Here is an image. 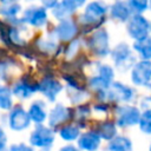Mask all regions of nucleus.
Masks as SVG:
<instances>
[{
  "label": "nucleus",
  "mask_w": 151,
  "mask_h": 151,
  "mask_svg": "<svg viewBox=\"0 0 151 151\" xmlns=\"http://www.w3.org/2000/svg\"><path fill=\"white\" fill-rule=\"evenodd\" d=\"M107 12L106 4L101 1H93L90 2L84 13L80 15L79 21L85 27H98L105 21V14Z\"/></svg>",
  "instance_id": "obj_1"
},
{
  "label": "nucleus",
  "mask_w": 151,
  "mask_h": 151,
  "mask_svg": "<svg viewBox=\"0 0 151 151\" xmlns=\"http://www.w3.org/2000/svg\"><path fill=\"white\" fill-rule=\"evenodd\" d=\"M113 68L106 64H99L97 66V73L88 79V85L98 93L106 92L113 83Z\"/></svg>",
  "instance_id": "obj_2"
},
{
  "label": "nucleus",
  "mask_w": 151,
  "mask_h": 151,
  "mask_svg": "<svg viewBox=\"0 0 151 151\" xmlns=\"http://www.w3.org/2000/svg\"><path fill=\"white\" fill-rule=\"evenodd\" d=\"M86 45L90 48V51L101 58L109 54L110 47H109V35L105 28H98L96 29L86 40Z\"/></svg>",
  "instance_id": "obj_3"
},
{
  "label": "nucleus",
  "mask_w": 151,
  "mask_h": 151,
  "mask_svg": "<svg viewBox=\"0 0 151 151\" xmlns=\"http://www.w3.org/2000/svg\"><path fill=\"white\" fill-rule=\"evenodd\" d=\"M112 60L114 61V65L118 70L120 71H126L134 66L136 64V58L134 54L132 53V50L130 46L125 42L118 44L112 51H111Z\"/></svg>",
  "instance_id": "obj_4"
},
{
  "label": "nucleus",
  "mask_w": 151,
  "mask_h": 151,
  "mask_svg": "<svg viewBox=\"0 0 151 151\" xmlns=\"http://www.w3.org/2000/svg\"><path fill=\"white\" fill-rule=\"evenodd\" d=\"M54 142V132L48 126L37 125L29 136V144L44 151H48Z\"/></svg>",
  "instance_id": "obj_5"
},
{
  "label": "nucleus",
  "mask_w": 151,
  "mask_h": 151,
  "mask_svg": "<svg viewBox=\"0 0 151 151\" xmlns=\"http://www.w3.org/2000/svg\"><path fill=\"white\" fill-rule=\"evenodd\" d=\"M139 109L133 105H119L116 109V125L120 127H127L136 125L140 119Z\"/></svg>",
  "instance_id": "obj_6"
},
{
  "label": "nucleus",
  "mask_w": 151,
  "mask_h": 151,
  "mask_svg": "<svg viewBox=\"0 0 151 151\" xmlns=\"http://www.w3.org/2000/svg\"><path fill=\"white\" fill-rule=\"evenodd\" d=\"M127 32L136 41L144 40L150 33V22L142 14H133L127 21Z\"/></svg>",
  "instance_id": "obj_7"
},
{
  "label": "nucleus",
  "mask_w": 151,
  "mask_h": 151,
  "mask_svg": "<svg viewBox=\"0 0 151 151\" xmlns=\"http://www.w3.org/2000/svg\"><path fill=\"white\" fill-rule=\"evenodd\" d=\"M136 97V92L132 87L122 84L119 81H113L110 88L106 91V99L109 101H131Z\"/></svg>",
  "instance_id": "obj_8"
},
{
  "label": "nucleus",
  "mask_w": 151,
  "mask_h": 151,
  "mask_svg": "<svg viewBox=\"0 0 151 151\" xmlns=\"http://www.w3.org/2000/svg\"><path fill=\"white\" fill-rule=\"evenodd\" d=\"M8 125L13 131H22L31 125L28 112L21 105H14L8 113Z\"/></svg>",
  "instance_id": "obj_9"
},
{
  "label": "nucleus",
  "mask_w": 151,
  "mask_h": 151,
  "mask_svg": "<svg viewBox=\"0 0 151 151\" xmlns=\"http://www.w3.org/2000/svg\"><path fill=\"white\" fill-rule=\"evenodd\" d=\"M24 24H28L33 27L40 28L47 24V11L42 6H31L27 7L21 17Z\"/></svg>",
  "instance_id": "obj_10"
},
{
  "label": "nucleus",
  "mask_w": 151,
  "mask_h": 151,
  "mask_svg": "<svg viewBox=\"0 0 151 151\" xmlns=\"http://www.w3.org/2000/svg\"><path fill=\"white\" fill-rule=\"evenodd\" d=\"M131 80L134 85L146 86L151 81V60H140L131 70Z\"/></svg>",
  "instance_id": "obj_11"
},
{
  "label": "nucleus",
  "mask_w": 151,
  "mask_h": 151,
  "mask_svg": "<svg viewBox=\"0 0 151 151\" xmlns=\"http://www.w3.org/2000/svg\"><path fill=\"white\" fill-rule=\"evenodd\" d=\"M39 90V85L38 83L33 81L29 77L25 76L22 78H20L17 83L13 84L12 86V93L20 98V99H27L29 98L34 92H37Z\"/></svg>",
  "instance_id": "obj_12"
},
{
  "label": "nucleus",
  "mask_w": 151,
  "mask_h": 151,
  "mask_svg": "<svg viewBox=\"0 0 151 151\" xmlns=\"http://www.w3.org/2000/svg\"><path fill=\"white\" fill-rule=\"evenodd\" d=\"M74 116V111L63 104H57L48 114V125L51 129H55L63 123L70 120Z\"/></svg>",
  "instance_id": "obj_13"
},
{
  "label": "nucleus",
  "mask_w": 151,
  "mask_h": 151,
  "mask_svg": "<svg viewBox=\"0 0 151 151\" xmlns=\"http://www.w3.org/2000/svg\"><path fill=\"white\" fill-rule=\"evenodd\" d=\"M38 85H39L38 91H40L50 101H54L58 93L63 90V85L51 76L44 77L38 83Z\"/></svg>",
  "instance_id": "obj_14"
},
{
  "label": "nucleus",
  "mask_w": 151,
  "mask_h": 151,
  "mask_svg": "<svg viewBox=\"0 0 151 151\" xmlns=\"http://www.w3.org/2000/svg\"><path fill=\"white\" fill-rule=\"evenodd\" d=\"M84 5V1H74V0H65L61 2H58L57 6L52 9V13L54 18H57L59 21L70 19L68 17L76 12V9Z\"/></svg>",
  "instance_id": "obj_15"
},
{
  "label": "nucleus",
  "mask_w": 151,
  "mask_h": 151,
  "mask_svg": "<svg viewBox=\"0 0 151 151\" xmlns=\"http://www.w3.org/2000/svg\"><path fill=\"white\" fill-rule=\"evenodd\" d=\"M78 32V26L76 24V21H73L72 19H66L60 21L53 29V35L57 37L60 40H71L76 37Z\"/></svg>",
  "instance_id": "obj_16"
},
{
  "label": "nucleus",
  "mask_w": 151,
  "mask_h": 151,
  "mask_svg": "<svg viewBox=\"0 0 151 151\" xmlns=\"http://www.w3.org/2000/svg\"><path fill=\"white\" fill-rule=\"evenodd\" d=\"M100 145V137L94 131H87L78 138V146L84 151H96Z\"/></svg>",
  "instance_id": "obj_17"
},
{
  "label": "nucleus",
  "mask_w": 151,
  "mask_h": 151,
  "mask_svg": "<svg viewBox=\"0 0 151 151\" xmlns=\"http://www.w3.org/2000/svg\"><path fill=\"white\" fill-rule=\"evenodd\" d=\"M27 112H28V116L31 118V122H34L37 125H41L45 122V119L47 118L46 104L42 100L33 101Z\"/></svg>",
  "instance_id": "obj_18"
},
{
  "label": "nucleus",
  "mask_w": 151,
  "mask_h": 151,
  "mask_svg": "<svg viewBox=\"0 0 151 151\" xmlns=\"http://www.w3.org/2000/svg\"><path fill=\"white\" fill-rule=\"evenodd\" d=\"M111 18L118 20V21H126L132 17V12L127 5V2L117 1L111 6L110 9Z\"/></svg>",
  "instance_id": "obj_19"
},
{
  "label": "nucleus",
  "mask_w": 151,
  "mask_h": 151,
  "mask_svg": "<svg viewBox=\"0 0 151 151\" xmlns=\"http://www.w3.org/2000/svg\"><path fill=\"white\" fill-rule=\"evenodd\" d=\"M94 132H96L100 138L111 140V139H113V138L116 137V134H117V125H116V122H112V120L101 122L100 124H98V125L96 126Z\"/></svg>",
  "instance_id": "obj_20"
},
{
  "label": "nucleus",
  "mask_w": 151,
  "mask_h": 151,
  "mask_svg": "<svg viewBox=\"0 0 151 151\" xmlns=\"http://www.w3.org/2000/svg\"><path fill=\"white\" fill-rule=\"evenodd\" d=\"M107 151H132V143L125 136H116L109 142Z\"/></svg>",
  "instance_id": "obj_21"
},
{
  "label": "nucleus",
  "mask_w": 151,
  "mask_h": 151,
  "mask_svg": "<svg viewBox=\"0 0 151 151\" xmlns=\"http://www.w3.org/2000/svg\"><path fill=\"white\" fill-rule=\"evenodd\" d=\"M21 6L19 2L15 1H2L0 2V14L6 17L7 19L17 18V15L20 13Z\"/></svg>",
  "instance_id": "obj_22"
},
{
  "label": "nucleus",
  "mask_w": 151,
  "mask_h": 151,
  "mask_svg": "<svg viewBox=\"0 0 151 151\" xmlns=\"http://www.w3.org/2000/svg\"><path fill=\"white\" fill-rule=\"evenodd\" d=\"M133 48L139 53L142 60H151V37L140 41H134Z\"/></svg>",
  "instance_id": "obj_23"
},
{
  "label": "nucleus",
  "mask_w": 151,
  "mask_h": 151,
  "mask_svg": "<svg viewBox=\"0 0 151 151\" xmlns=\"http://www.w3.org/2000/svg\"><path fill=\"white\" fill-rule=\"evenodd\" d=\"M12 90L6 85H0V109L11 110L13 107Z\"/></svg>",
  "instance_id": "obj_24"
},
{
  "label": "nucleus",
  "mask_w": 151,
  "mask_h": 151,
  "mask_svg": "<svg viewBox=\"0 0 151 151\" xmlns=\"http://www.w3.org/2000/svg\"><path fill=\"white\" fill-rule=\"evenodd\" d=\"M59 134L64 140L71 142V140H76L77 138L80 137V132H79V127L76 124H68V125H64L60 130H59Z\"/></svg>",
  "instance_id": "obj_25"
},
{
  "label": "nucleus",
  "mask_w": 151,
  "mask_h": 151,
  "mask_svg": "<svg viewBox=\"0 0 151 151\" xmlns=\"http://www.w3.org/2000/svg\"><path fill=\"white\" fill-rule=\"evenodd\" d=\"M138 124H139V129L142 132L146 134H151V110L144 111L140 114V119Z\"/></svg>",
  "instance_id": "obj_26"
},
{
  "label": "nucleus",
  "mask_w": 151,
  "mask_h": 151,
  "mask_svg": "<svg viewBox=\"0 0 151 151\" xmlns=\"http://www.w3.org/2000/svg\"><path fill=\"white\" fill-rule=\"evenodd\" d=\"M37 46H38L41 51H44V52H46V53H52V52L57 51V48H58L57 42H55L54 40H52L51 38H47V39L40 38V39H38V40H37Z\"/></svg>",
  "instance_id": "obj_27"
},
{
  "label": "nucleus",
  "mask_w": 151,
  "mask_h": 151,
  "mask_svg": "<svg viewBox=\"0 0 151 151\" xmlns=\"http://www.w3.org/2000/svg\"><path fill=\"white\" fill-rule=\"evenodd\" d=\"M91 113V109L87 104H83V105H79L76 110H74V117H77V125L79 123H84L86 122L87 117L90 116Z\"/></svg>",
  "instance_id": "obj_28"
},
{
  "label": "nucleus",
  "mask_w": 151,
  "mask_h": 151,
  "mask_svg": "<svg viewBox=\"0 0 151 151\" xmlns=\"http://www.w3.org/2000/svg\"><path fill=\"white\" fill-rule=\"evenodd\" d=\"M130 9L134 14H142L149 7V2L145 0H131L127 2Z\"/></svg>",
  "instance_id": "obj_29"
},
{
  "label": "nucleus",
  "mask_w": 151,
  "mask_h": 151,
  "mask_svg": "<svg viewBox=\"0 0 151 151\" xmlns=\"http://www.w3.org/2000/svg\"><path fill=\"white\" fill-rule=\"evenodd\" d=\"M78 47H79V40H78V39L72 40V42L66 47V50H65V54H66L68 58L73 57V55H74V53L77 52Z\"/></svg>",
  "instance_id": "obj_30"
},
{
  "label": "nucleus",
  "mask_w": 151,
  "mask_h": 151,
  "mask_svg": "<svg viewBox=\"0 0 151 151\" xmlns=\"http://www.w3.org/2000/svg\"><path fill=\"white\" fill-rule=\"evenodd\" d=\"M8 151H34V150L31 146H28L24 143H17V144L9 145Z\"/></svg>",
  "instance_id": "obj_31"
},
{
  "label": "nucleus",
  "mask_w": 151,
  "mask_h": 151,
  "mask_svg": "<svg viewBox=\"0 0 151 151\" xmlns=\"http://www.w3.org/2000/svg\"><path fill=\"white\" fill-rule=\"evenodd\" d=\"M0 151H8L7 147V136L0 127Z\"/></svg>",
  "instance_id": "obj_32"
},
{
  "label": "nucleus",
  "mask_w": 151,
  "mask_h": 151,
  "mask_svg": "<svg viewBox=\"0 0 151 151\" xmlns=\"http://www.w3.org/2000/svg\"><path fill=\"white\" fill-rule=\"evenodd\" d=\"M140 106L147 111V110H151V96H147V97H144L140 101Z\"/></svg>",
  "instance_id": "obj_33"
},
{
  "label": "nucleus",
  "mask_w": 151,
  "mask_h": 151,
  "mask_svg": "<svg viewBox=\"0 0 151 151\" xmlns=\"http://www.w3.org/2000/svg\"><path fill=\"white\" fill-rule=\"evenodd\" d=\"M59 151H80L79 149H77L76 146H73V145H66V146H64V147H61Z\"/></svg>",
  "instance_id": "obj_34"
},
{
  "label": "nucleus",
  "mask_w": 151,
  "mask_h": 151,
  "mask_svg": "<svg viewBox=\"0 0 151 151\" xmlns=\"http://www.w3.org/2000/svg\"><path fill=\"white\" fill-rule=\"evenodd\" d=\"M149 6H150V8H151V2H150V4H149Z\"/></svg>",
  "instance_id": "obj_35"
},
{
  "label": "nucleus",
  "mask_w": 151,
  "mask_h": 151,
  "mask_svg": "<svg viewBox=\"0 0 151 151\" xmlns=\"http://www.w3.org/2000/svg\"><path fill=\"white\" fill-rule=\"evenodd\" d=\"M150 151H151V145H150Z\"/></svg>",
  "instance_id": "obj_36"
}]
</instances>
